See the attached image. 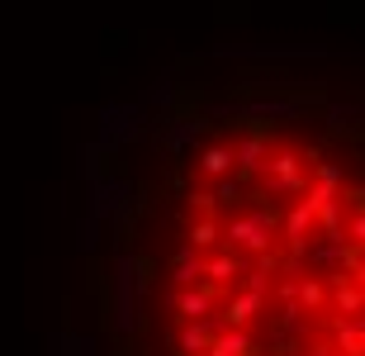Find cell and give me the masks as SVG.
Wrapping results in <instances>:
<instances>
[{"label": "cell", "mask_w": 365, "mask_h": 356, "mask_svg": "<svg viewBox=\"0 0 365 356\" xmlns=\"http://www.w3.org/2000/svg\"><path fill=\"white\" fill-rule=\"evenodd\" d=\"M171 314L180 318V323H204L209 314H218V304H223V290H214L209 280L204 285H190V290H176L171 295Z\"/></svg>", "instance_id": "4"}, {"label": "cell", "mask_w": 365, "mask_h": 356, "mask_svg": "<svg viewBox=\"0 0 365 356\" xmlns=\"http://www.w3.org/2000/svg\"><path fill=\"white\" fill-rule=\"evenodd\" d=\"M237 195H242V185H237V180H218V190H214V200L218 205H237Z\"/></svg>", "instance_id": "18"}, {"label": "cell", "mask_w": 365, "mask_h": 356, "mask_svg": "<svg viewBox=\"0 0 365 356\" xmlns=\"http://www.w3.org/2000/svg\"><path fill=\"white\" fill-rule=\"evenodd\" d=\"M247 114H271V119L280 114V119H294L299 105L294 100H261V105H247Z\"/></svg>", "instance_id": "16"}, {"label": "cell", "mask_w": 365, "mask_h": 356, "mask_svg": "<svg viewBox=\"0 0 365 356\" xmlns=\"http://www.w3.org/2000/svg\"><path fill=\"white\" fill-rule=\"evenodd\" d=\"M299 309H304V314H327V309H332V290H327V280L304 275V280H299Z\"/></svg>", "instance_id": "13"}, {"label": "cell", "mask_w": 365, "mask_h": 356, "mask_svg": "<svg viewBox=\"0 0 365 356\" xmlns=\"http://www.w3.org/2000/svg\"><path fill=\"white\" fill-rule=\"evenodd\" d=\"M214 337H218L214 318H204V323H180V332H176V356H209Z\"/></svg>", "instance_id": "9"}, {"label": "cell", "mask_w": 365, "mask_h": 356, "mask_svg": "<svg viewBox=\"0 0 365 356\" xmlns=\"http://www.w3.org/2000/svg\"><path fill=\"white\" fill-rule=\"evenodd\" d=\"M209 356H261V347H257V337H252V332L223 328L214 337V347H209Z\"/></svg>", "instance_id": "12"}, {"label": "cell", "mask_w": 365, "mask_h": 356, "mask_svg": "<svg viewBox=\"0 0 365 356\" xmlns=\"http://www.w3.org/2000/svg\"><path fill=\"white\" fill-rule=\"evenodd\" d=\"M266 314V295H252V290H232V295H223V304H218V318L214 328H242L252 332V323Z\"/></svg>", "instance_id": "3"}, {"label": "cell", "mask_w": 365, "mask_h": 356, "mask_svg": "<svg viewBox=\"0 0 365 356\" xmlns=\"http://www.w3.org/2000/svg\"><path fill=\"white\" fill-rule=\"evenodd\" d=\"M271 133H261V128H247L237 143H232V157H237V180H252V176H266V162H271Z\"/></svg>", "instance_id": "5"}, {"label": "cell", "mask_w": 365, "mask_h": 356, "mask_svg": "<svg viewBox=\"0 0 365 356\" xmlns=\"http://www.w3.org/2000/svg\"><path fill=\"white\" fill-rule=\"evenodd\" d=\"M346 200V238L365 252V190H341Z\"/></svg>", "instance_id": "14"}, {"label": "cell", "mask_w": 365, "mask_h": 356, "mask_svg": "<svg viewBox=\"0 0 365 356\" xmlns=\"http://www.w3.org/2000/svg\"><path fill=\"white\" fill-rule=\"evenodd\" d=\"M247 271H252V261H247L242 252H228V247H218L214 257H204V280L214 290H223V295H228Z\"/></svg>", "instance_id": "6"}, {"label": "cell", "mask_w": 365, "mask_h": 356, "mask_svg": "<svg viewBox=\"0 0 365 356\" xmlns=\"http://www.w3.org/2000/svg\"><path fill=\"white\" fill-rule=\"evenodd\" d=\"M284 228V214H275L271 205L261 209H247V214H232V219H223V247L228 252H242L247 261L266 257V252H275V233Z\"/></svg>", "instance_id": "1"}, {"label": "cell", "mask_w": 365, "mask_h": 356, "mask_svg": "<svg viewBox=\"0 0 365 356\" xmlns=\"http://www.w3.org/2000/svg\"><path fill=\"white\" fill-rule=\"evenodd\" d=\"M341 166L337 162H313V185H327V190H341Z\"/></svg>", "instance_id": "15"}, {"label": "cell", "mask_w": 365, "mask_h": 356, "mask_svg": "<svg viewBox=\"0 0 365 356\" xmlns=\"http://www.w3.org/2000/svg\"><path fill=\"white\" fill-rule=\"evenodd\" d=\"M261 185H266V195H280V200H304L313 190V162L299 148H275Z\"/></svg>", "instance_id": "2"}, {"label": "cell", "mask_w": 365, "mask_h": 356, "mask_svg": "<svg viewBox=\"0 0 365 356\" xmlns=\"http://www.w3.org/2000/svg\"><path fill=\"white\" fill-rule=\"evenodd\" d=\"M171 280H176V290L204 285V257L195 252V247H180L176 257H171Z\"/></svg>", "instance_id": "11"}, {"label": "cell", "mask_w": 365, "mask_h": 356, "mask_svg": "<svg viewBox=\"0 0 365 356\" xmlns=\"http://www.w3.org/2000/svg\"><path fill=\"white\" fill-rule=\"evenodd\" d=\"M327 290H332V318H365V295L351 271H327Z\"/></svg>", "instance_id": "7"}, {"label": "cell", "mask_w": 365, "mask_h": 356, "mask_svg": "<svg viewBox=\"0 0 365 356\" xmlns=\"http://www.w3.org/2000/svg\"><path fill=\"white\" fill-rule=\"evenodd\" d=\"M185 205H190V214H195V219H218V214H214V209H218L214 190H195V195L185 200Z\"/></svg>", "instance_id": "17"}, {"label": "cell", "mask_w": 365, "mask_h": 356, "mask_svg": "<svg viewBox=\"0 0 365 356\" xmlns=\"http://www.w3.org/2000/svg\"><path fill=\"white\" fill-rule=\"evenodd\" d=\"M351 280H356V285H361V295H365V266H361V271L351 275Z\"/></svg>", "instance_id": "19"}, {"label": "cell", "mask_w": 365, "mask_h": 356, "mask_svg": "<svg viewBox=\"0 0 365 356\" xmlns=\"http://www.w3.org/2000/svg\"><path fill=\"white\" fill-rule=\"evenodd\" d=\"M195 171H200L204 180H228L232 171H237V157H232V143H209V148L200 152V162H195Z\"/></svg>", "instance_id": "8"}, {"label": "cell", "mask_w": 365, "mask_h": 356, "mask_svg": "<svg viewBox=\"0 0 365 356\" xmlns=\"http://www.w3.org/2000/svg\"><path fill=\"white\" fill-rule=\"evenodd\" d=\"M185 247H195L200 257H214L223 247V219H195L185 228Z\"/></svg>", "instance_id": "10"}]
</instances>
